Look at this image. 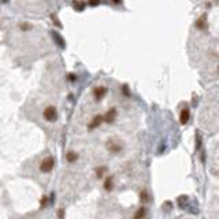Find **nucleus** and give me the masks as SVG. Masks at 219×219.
I'll list each match as a JSON object with an SVG mask.
<instances>
[{
    "mask_svg": "<svg viewBox=\"0 0 219 219\" xmlns=\"http://www.w3.org/2000/svg\"><path fill=\"white\" fill-rule=\"evenodd\" d=\"M54 166H55V159L52 158V156H49V158H45L43 162H41L40 170L43 172H49L52 169H54Z\"/></svg>",
    "mask_w": 219,
    "mask_h": 219,
    "instance_id": "1",
    "label": "nucleus"
},
{
    "mask_svg": "<svg viewBox=\"0 0 219 219\" xmlns=\"http://www.w3.org/2000/svg\"><path fill=\"white\" fill-rule=\"evenodd\" d=\"M44 118H45L48 122H54V120H56V118H57L56 108H55L54 106L47 107V108L44 109Z\"/></svg>",
    "mask_w": 219,
    "mask_h": 219,
    "instance_id": "2",
    "label": "nucleus"
},
{
    "mask_svg": "<svg viewBox=\"0 0 219 219\" xmlns=\"http://www.w3.org/2000/svg\"><path fill=\"white\" fill-rule=\"evenodd\" d=\"M107 149H108L111 153H118V152H120V151H122V144H120V142H118L116 140L111 138V140H108V141H107Z\"/></svg>",
    "mask_w": 219,
    "mask_h": 219,
    "instance_id": "3",
    "label": "nucleus"
},
{
    "mask_svg": "<svg viewBox=\"0 0 219 219\" xmlns=\"http://www.w3.org/2000/svg\"><path fill=\"white\" fill-rule=\"evenodd\" d=\"M101 122H104V115H95L93 119L90 120V123L88 125V129H89V130H93V129L99 127V126L101 125Z\"/></svg>",
    "mask_w": 219,
    "mask_h": 219,
    "instance_id": "4",
    "label": "nucleus"
},
{
    "mask_svg": "<svg viewBox=\"0 0 219 219\" xmlns=\"http://www.w3.org/2000/svg\"><path fill=\"white\" fill-rule=\"evenodd\" d=\"M196 27L197 29H200V30H205L208 27V21H207V14H203L200 18H197V21H196Z\"/></svg>",
    "mask_w": 219,
    "mask_h": 219,
    "instance_id": "5",
    "label": "nucleus"
},
{
    "mask_svg": "<svg viewBox=\"0 0 219 219\" xmlns=\"http://www.w3.org/2000/svg\"><path fill=\"white\" fill-rule=\"evenodd\" d=\"M107 93V88L106 86H97L93 89V95H95V99L96 100H101V99L106 96Z\"/></svg>",
    "mask_w": 219,
    "mask_h": 219,
    "instance_id": "6",
    "label": "nucleus"
},
{
    "mask_svg": "<svg viewBox=\"0 0 219 219\" xmlns=\"http://www.w3.org/2000/svg\"><path fill=\"white\" fill-rule=\"evenodd\" d=\"M115 118H116V108H109L107 111V114L104 115V122L112 123L115 120Z\"/></svg>",
    "mask_w": 219,
    "mask_h": 219,
    "instance_id": "7",
    "label": "nucleus"
},
{
    "mask_svg": "<svg viewBox=\"0 0 219 219\" xmlns=\"http://www.w3.org/2000/svg\"><path fill=\"white\" fill-rule=\"evenodd\" d=\"M189 118H190V111L189 108H183L182 111L179 112V122L181 125H186L189 122Z\"/></svg>",
    "mask_w": 219,
    "mask_h": 219,
    "instance_id": "8",
    "label": "nucleus"
},
{
    "mask_svg": "<svg viewBox=\"0 0 219 219\" xmlns=\"http://www.w3.org/2000/svg\"><path fill=\"white\" fill-rule=\"evenodd\" d=\"M188 203H189L188 196H179V197H177V204H178V207L182 208V210H186V207H188Z\"/></svg>",
    "mask_w": 219,
    "mask_h": 219,
    "instance_id": "9",
    "label": "nucleus"
},
{
    "mask_svg": "<svg viewBox=\"0 0 219 219\" xmlns=\"http://www.w3.org/2000/svg\"><path fill=\"white\" fill-rule=\"evenodd\" d=\"M145 215H147V210H145L144 207H141V208H138V210H137L136 214H134L133 219H144Z\"/></svg>",
    "mask_w": 219,
    "mask_h": 219,
    "instance_id": "10",
    "label": "nucleus"
},
{
    "mask_svg": "<svg viewBox=\"0 0 219 219\" xmlns=\"http://www.w3.org/2000/svg\"><path fill=\"white\" fill-rule=\"evenodd\" d=\"M66 159H67V162L73 163V162H75L77 159H78V155H77L75 152H68L67 155H66Z\"/></svg>",
    "mask_w": 219,
    "mask_h": 219,
    "instance_id": "11",
    "label": "nucleus"
},
{
    "mask_svg": "<svg viewBox=\"0 0 219 219\" xmlns=\"http://www.w3.org/2000/svg\"><path fill=\"white\" fill-rule=\"evenodd\" d=\"M104 189H106L107 192L112 190V177H108L106 179V182H104Z\"/></svg>",
    "mask_w": 219,
    "mask_h": 219,
    "instance_id": "12",
    "label": "nucleus"
},
{
    "mask_svg": "<svg viewBox=\"0 0 219 219\" xmlns=\"http://www.w3.org/2000/svg\"><path fill=\"white\" fill-rule=\"evenodd\" d=\"M54 37H55V40H56V43L59 44V45L62 47V48H64V43H63V38L60 37V36L57 34V33H54Z\"/></svg>",
    "mask_w": 219,
    "mask_h": 219,
    "instance_id": "13",
    "label": "nucleus"
},
{
    "mask_svg": "<svg viewBox=\"0 0 219 219\" xmlns=\"http://www.w3.org/2000/svg\"><path fill=\"white\" fill-rule=\"evenodd\" d=\"M106 171H107L106 167H99V169L96 170V174H97V177H99V178H101V177L104 175V172H106Z\"/></svg>",
    "mask_w": 219,
    "mask_h": 219,
    "instance_id": "14",
    "label": "nucleus"
},
{
    "mask_svg": "<svg viewBox=\"0 0 219 219\" xmlns=\"http://www.w3.org/2000/svg\"><path fill=\"white\" fill-rule=\"evenodd\" d=\"M74 10H77V11H82L84 10V3H74Z\"/></svg>",
    "mask_w": 219,
    "mask_h": 219,
    "instance_id": "15",
    "label": "nucleus"
},
{
    "mask_svg": "<svg viewBox=\"0 0 219 219\" xmlns=\"http://www.w3.org/2000/svg\"><path fill=\"white\" fill-rule=\"evenodd\" d=\"M201 145V138L199 137V133H196V149H199Z\"/></svg>",
    "mask_w": 219,
    "mask_h": 219,
    "instance_id": "16",
    "label": "nucleus"
},
{
    "mask_svg": "<svg viewBox=\"0 0 219 219\" xmlns=\"http://www.w3.org/2000/svg\"><path fill=\"white\" fill-rule=\"evenodd\" d=\"M140 200H141L142 203H144V201H148V194L145 193V192H142V193L140 194Z\"/></svg>",
    "mask_w": 219,
    "mask_h": 219,
    "instance_id": "17",
    "label": "nucleus"
},
{
    "mask_svg": "<svg viewBox=\"0 0 219 219\" xmlns=\"http://www.w3.org/2000/svg\"><path fill=\"white\" fill-rule=\"evenodd\" d=\"M164 207H167L166 210H171V203H164Z\"/></svg>",
    "mask_w": 219,
    "mask_h": 219,
    "instance_id": "18",
    "label": "nucleus"
},
{
    "mask_svg": "<svg viewBox=\"0 0 219 219\" xmlns=\"http://www.w3.org/2000/svg\"><path fill=\"white\" fill-rule=\"evenodd\" d=\"M63 210H59V212H57V215H59V219H63Z\"/></svg>",
    "mask_w": 219,
    "mask_h": 219,
    "instance_id": "19",
    "label": "nucleus"
},
{
    "mask_svg": "<svg viewBox=\"0 0 219 219\" xmlns=\"http://www.w3.org/2000/svg\"><path fill=\"white\" fill-rule=\"evenodd\" d=\"M112 2H115V3H119V2H120V0H112Z\"/></svg>",
    "mask_w": 219,
    "mask_h": 219,
    "instance_id": "20",
    "label": "nucleus"
},
{
    "mask_svg": "<svg viewBox=\"0 0 219 219\" xmlns=\"http://www.w3.org/2000/svg\"><path fill=\"white\" fill-rule=\"evenodd\" d=\"M3 2H4V3H5V2H7V0H3Z\"/></svg>",
    "mask_w": 219,
    "mask_h": 219,
    "instance_id": "21",
    "label": "nucleus"
}]
</instances>
